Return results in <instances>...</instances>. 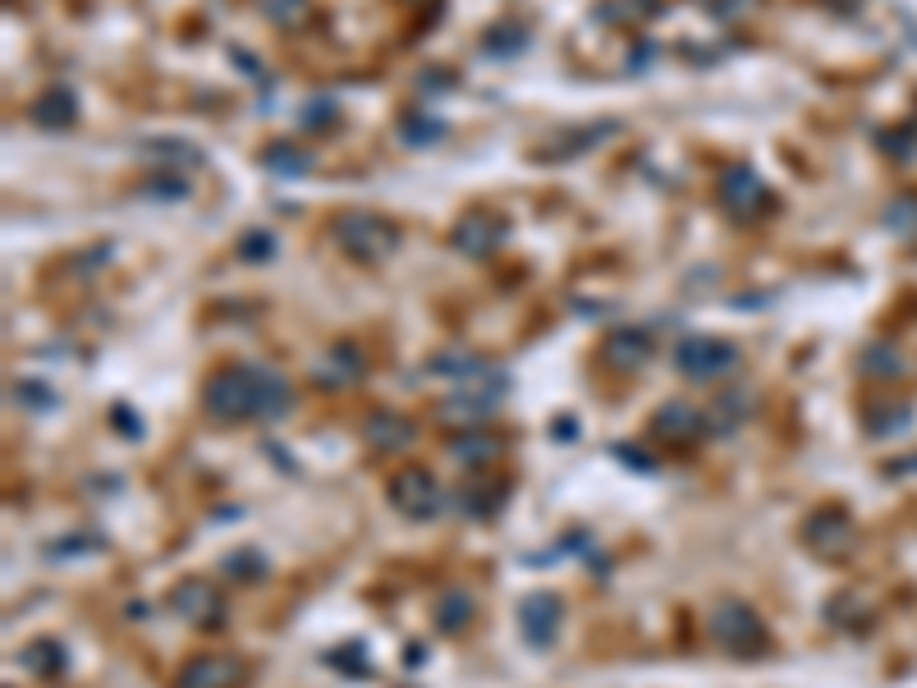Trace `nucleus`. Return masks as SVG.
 <instances>
[{"label":"nucleus","mask_w":917,"mask_h":688,"mask_svg":"<svg viewBox=\"0 0 917 688\" xmlns=\"http://www.w3.org/2000/svg\"><path fill=\"white\" fill-rule=\"evenodd\" d=\"M206 409H212L221 423L280 418L289 409V386H285V377H271V372H257V367L221 372V377L206 386Z\"/></svg>","instance_id":"obj_1"},{"label":"nucleus","mask_w":917,"mask_h":688,"mask_svg":"<svg viewBox=\"0 0 917 688\" xmlns=\"http://www.w3.org/2000/svg\"><path fill=\"white\" fill-rule=\"evenodd\" d=\"M675 363H679L683 377L712 381V377H725V372L739 363V353L729 349V345H720V340H688V345H679Z\"/></svg>","instance_id":"obj_2"},{"label":"nucleus","mask_w":917,"mask_h":688,"mask_svg":"<svg viewBox=\"0 0 917 688\" xmlns=\"http://www.w3.org/2000/svg\"><path fill=\"white\" fill-rule=\"evenodd\" d=\"M716 638L725 642V648L748 652L762 638V624H757V615L748 606H739V601H725V606L716 611Z\"/></svg>","instance_id":"obj_3"},{"label":"nucleus","mask_w":917,"mask_h":688,"mask_svg":"<svg viewBox=\"0 0 917 688\" xmlns=\"http://www.w3.org/2000/svg\"><path fill=\"white\" fill-rule=\"evenodd\" d=\"M390 500L400 505L404 514H413V518H423V514H436V505H441V496H436V487H431V477L427 473H400L394 477V487H390Z\"/></svg>","instance_id":"obj_4"},{"label":"nucleus","mask_w":917,"mask_h":688,"mask_svg":"<svg viewBox=\"0 0 917 688\" xmlns=\"http://www.w3.org/2000/svg\"><path fill=\"white\" fill-rule=\"evenodd\" d=\"M524 629L537 648H551V638L560 629V601L555 597H532L524 606Z\"/></svg>","instance_id":"obj_5"},{"label":"nucleus","mask_w":917,"mask_h":688,"mask_svg":"<svg viewBox=\"0 0 917 688\" xmlns=\"http://www.w3.org/2000/svg\"><path fill=\"white\" fill-rule=\"evenodd\" d=\"M367 239L377 248H390V225H381L377 216H349L344 221V248H353L359 258H372Z\"/></svg>","instance_id":"obj_6"},{"label":"nucleus","mask_w":917,"mask_h":688,"mask_svg":"<svg viewBox=\"0 0 917 688\" xmlns=\"http://www.w3.org/2000/svg\"><path fill=\"white\" fill-rule=\"evenodd\" d=\"M239 675L235 661H221V656H206L198 665H189V675H184V688H229Z\"/></svg>","instance_id":"obj_7"},{"label":"nucleus","mask_w":917,"mask_h":688,"mask_svg":"<svg viewBox=\"0 0 917 688\" xmlns=\"http://www.w3.org/2000/svg\"><path fill=\"white\" fill-rule=\"evenodd\" d=\"M611 359H615V363H633V359H648V340H642V336H619V340L611 345Z\"/></svg>","instance_id":"obj_8"},{"label":"nucleus","mask_w":917,"mask_h":688,"mask_svg":"<svg viewBox=\"0 0 917 688\" xmlns=\"http://www.w3.org/2000/svg\"><path fill=\"white\" fill-rule=\"evenodd\" d=\"M454 454H458V459H468V464H477V459H487V454H495V446L487 441V436H464V441L454 446Z\"/></svg>","instance_id":"obj_9"}]
</instances>
